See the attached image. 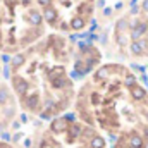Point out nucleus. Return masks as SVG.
I'll return each mask as SVG.
<instances>
[{
	"label": "nucleus",
	"instance_id": "9b49d317",
	"mask_svg": "<svg viewBox=\"0 0 148 148\" xmlns=\"http://www.w3.org/2000/svg\"><path fill=\"white\" fill-rule=\"evenodd\" d=\"M29 21H31V23H33L35 26H38V24L41 23V16L38 14L36 10H33V12H31V16H29Z\"/></svg>",
	"mask_w": 148,
	"mask_h": 148
},
{
	"label": "nucleus",
	"instance_id": "2eb2a0df",
	"mask_svg": "<svg viewBox=\"0 0 148 148\" xmlns=\"http://www.w3.org/2000/svg\"><path fill=\"white\" fill-rule=\"evenodd\" d=\"M126 84L133 88V86H134V76H131V74H127V76H126Z\"/></svg>",
	"mask_w": 148,
	"mask_h": 148
},
{
	"label": "nucleus",
	"instance_id": "4468645a",
	"mask_svg": "<svg viewBox=\"0 0 148 148\" xmlns=\"http://www.w3.org/2000/svg\"><path fill=\"white\" fill-rule=\"evenodd\" d=\"M126 26H127V21H126V19H121V21L117 23V29H119V31L126 29Z\"/></svg>",
	"mask_w": 148,
	"mask_h": 148
},
{
	"label": "nucleus",
	"instance_id": "0eeeda50",
	"mask_svg": "<svg viewBox=\"0 0 148 148\" xmlns=\"http://www.w3.org/2000/svg\"><path fill=\"white\" fill-rule=\"evenodd\" d=\"M143 145H145V141H143V138H141V136H138V134H134V136H131V138H129V147L141 148Z\"/></svg>",
	"mask_w": 148,
	"mask_h": 148
},
{
	"label": "nucleus",
	"instance_id": "aec40b11",
	"mask_svg": "<svg viewBox=\"0 0 148 148\" xmlns=\"http://www.w3.org/2000/svg\"><path fill=\"white\" fill-rule=\"evenodd\" d=\"M2 60H3V62H9V60H10V57H9V55H3V57H2Z\"/></svg>",
	"mask_w": 148,
	"mask_h": 148
},
{
	"label": "nucleus",
	"instance_id": "6ab92c4d",
	"mask_svg": "<svg viewBox=\"0 0 148 148\" xmlns=\"http://www.w3.org/2000/svg\"><path fill=\"white\" fill-rule=\"evenodd\" d=\"M38 2H40L41 5H45V7H50V2H52V0H38Z\"/></svg>",
	"mask_w": 148,
	"mask_h": 148
},
{
	"label": "nucleus",
	"instance_id": "6e6552de",
	"mask_svg": "<svg viewBox=\"0 0 148 148\" xmlns=\"http://www.w3.org/2000/svg\"><path fill=\"white\" fill-rule=\"evenodd\" d=\"M71 26H73V29H83L84 28V19L83 17H74L71 21Z\"/></svg>",
	"mask_w": 148,
	"mask_h": 148
},
{
	"label": "nucleus",
	"instance_id": "412c9836",
	"mask_svg": "<svg viewBox=\"0 0 148 148\" xmlns=\"http://www.w3.org/2000/svg\"><path fill=\"white\" fill-rule=\"evenodd\" d=\"M143 10H148V0L143 2Z\"/></svg>",
	"mask_w": 148,
	"mask_h": 148
},
{
	"label": "nucleus",
	"instance_id": "b1692460",
	"mask_svg": "<svg viewBox=\"0 0 148 148\" xmlns=\"http://www.w3.org/2000/svg\"><path fill=\"white\" fill-rule=\"evenodd\" d=\"M129 148H134V147H129Z\"/></svg>",
	"mask_w": 148,
	"mask_h": 148
},
{
	"label": "nucleus",
	"instance_id": "7ed1b4c3",
	"mask_svg": "<svg viewBox=\"0 0 148 148\" xmlns=\"http://www.w3.org/2000/svg\"><path fill=\"white\" fill-rule=\"evenodd\" d=\"M145 31H147V24H138V26L133 29V33H131V38H133L134 41H138V40H140V36H141Z\"/></svg>",
	"mask_w": 148,
	"mask_h": 148
},
{
	"label": "nucleus",
	"instance_id": "423d86ee",
	"mask_svg": "<svg viewBox=\"0 0 148 148\" xmlns=\"http://www.w3.org/2000/svg\"><path fill=\"white\" fill-rule=\"evenodd\" d=\"M67 127V122H66V119H57V121H53V124H52V129L55 131V133H59V131H64Z\"/></svg>",
	"mask_w": 148,
	"mask_h": 148
},
{
	"label": "nucleus",
	"instance_id": "f03ea898",
	"mask_svg": "<svg viewBox=\"0 0 148 148\" xmlns=\"http://www.w3.org/2000/svg\"><path fill=\"white\" fill-rule=\"evenodd\" d=\"M145 41H141V40H138V41H133V45H131V52L134 53V55H141L143 53V50H145Z\"/></svg>",
	"mask_w": 148,
	"mask_h": 148
},
{
	"label": "nucleus",
	"instance_id": "f3484780",
	"mask_svg": "<svg viewBox=\"0 0 148 148\" xmlns=\"http://www.w3.org/2000/svg\"><path fill=\"white\" fill-rule=\"evenodd\" d=\"M53 86H55V88L64 86V79H53Z\"/></svg>",
	"mask_w": 148,
	"mask_h": 148
},
{
	"label": "nucleus",
	"instance_id": "f8f14e48",
	"mask_svg": "<svg viewBox=\"0 0 148 148\" xmlns=\"http://www.w3.org/2000/svg\"><path fill=\"white\" fill-rule=\"evenodd\" d=\"M36 103H38V97H36V95H33V97H29V98H28V107H29V109H35V107H36Z\"/></svg>",
	"mask_w": 148,
	"mask_h": 148
},
{
	"label": "nucleus",
	"instance_id": "a211bd4d",
	"mask_svg": "<svg viewBox=\"0 0 148 148\" xmlns=\"http://www.w3.org/2000/svg\"><path fill=\"white\" fill-rule=\"evenodd\" d=\"M79 12H91V7H86V5H83V7H79Z\"/></svg>",
	"mask_w": 148,
	"mask_h": 148
},
{
	"label": "nucleus",
	"instance_id": "f257e3e1",
	"mask_svg": "<svg viewBox=\"0 0 148 148\" xmlns=\"http://www.w3.org/2000/svg\"><path fill=\"white\" fill-rule=\"evenodd\" d=\"M14 88H16L17 95L23 97V95H26V91H28V83H26L23 77H14Z\"/></svg>",
	"mask_w": 148,
	"mask_h": 148
},
{
	"label": "nucleus",
	"instance_id": "1a4fd4ad",
	"mask_svg": "<svg viewBox=\"0 0 148 148\" xmlns=\"http://www.w3.org/2000/svg\"><path fill=\"white\" fill-rule=\"evenodd\" d=\"M91 147L93 148H103L105 147L103 138H100V136H93V138H91Z\"/></svg>",
	"mask_w": 148,
	"mask_h": 148
},
{
	"label": "nucleus",
	"instance_id": "dca6fc26",
	"mask_svg": "<svg viewBox=\"0 0 148 148\" xmlns=\"http://www.w3.org/2000/svg\"><path fill=\"white\" fill-rule=\"evenodd\" d=\"M109 76V67H103V69H100L98 74H97V77H107Z\"/></svg>",
	"mask_w": 148,
	"mask_h": 148
},
{
	"label": "nucleus",
	"instance_id": "4be33fe9",
	"mask_svg": "<svg viewBox=\"0 0 148 148\" xmlns=\"http://www.w3.org/2000/svg\"><path fill=\"white\" fill-rule=\"evenodd\" d=\"M23 2H24V3H28V2H29V0H23Z\"/></svg>",
	"mask_w": 148,
	"mask_h": 148
},
{
	"label": "nucleus",
	"instance_id": "ddd939ff",
	"mask_svg": "<svg viewBox=\"0 0 148 148\" xmlns=\"http://www.w3.org/2000/svg\"><path fill=\"white\" fill-rule=\"evenodd\" d=\"M7 98H9L7 90H5V88H0V103H5V102H7Z\"/></svg>",
	"mask_w": 148,
	"mask_h": 148
},
{
	"label": "nucleus",
	"instance_id": "20e7f679",
	"mask_svg": "<svg viewBox=\"0 0 148 148\" xmlns=\"http://www.w3.org/2000/svg\"><path fill=\"white\" fill-rule=\"evenodd\" d=\"M131 95H133L134 100H141V98H145L147 93H145V90H143L141 86H136V84H134V86L131 88Z\"/></svg>",
	"mask_w": 148,
	"mask_h": 148
},
{
	"label": "nucleus",
	"instance_id": "5701e85b",
	"mask_svg": "<svg viewBox=\"0 0 148 148\" xmlns=\"http://www.w3.org/2000/svg\"><path fill=\"white\" fill-rule=\"evenodd\" d=\"M145 148H148V143H145Z\"/></svg>",
	"mask_w": 148,
	"mask_h": 148
},
{
	"label": "nucleus",
	"instance_id": "39448f33",
	"mask_svg": "<svg viewBox=\"0 0 148 148\" xmlns=\"http://www.w3.org/2000/svg\"><path fill=\"white\" fill-rule=\"evenodd\" d=\"M43 17H45V19H47L48 23H53V21L57 19V12H55V9H52V7H45Z\"/></svg>",
	"mask_w": 148,
	"mask_h": 148
},
{
	"label": "nucleus",
	"instance_id": "9d476101",
	"mask_svg": "<svg viewBox=\"0 0 148 148\" xmlns=\"http://www.w3.org/2000/svg\"><path fill=\"white\" fill-rule=\"evenodd\" d=\"M24 64V55H16L14 59H12V67L16 69V67H19V66H23Z\"/></svg>",
	"mask_w": 148,
	"mask_h": 148
}]
</instances>
